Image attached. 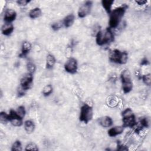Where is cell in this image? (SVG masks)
<instances>
[{
    "mask_svg": "<svg viewBox=\"0 0 151 151\" xmlns=\"http://www.w3.org/2000/svg\"><path fill=\"white\" fill-rule=\"evenodd\" d=\"M63 25V22H55L52 24L51 27L54 31H58L60 28H61Z\"/></svg>",
    "mask_w": 151,
    "mask_h": 151,
    "instance_id": "obj_30",
    "label": "cell"
},
{
    "mask_svg": "<svg viewBox=\"0 0 151 151\" xmlns=\"http://www.w3.org/2000/svg\"><path fill=\"white\" fill-rule=\"evenodd\" d=\"M133 114V112L130 108H126L125 109L122 113V116L123 117H126L129 116L130 115Z\"/></svg>",
    "mask_w": 151,
    "mask_h": 151,
    "instance_id": "obj_29",
    "label": "cell"
},
{
    "mask_svg": "<svg viewBox=\"0 0 151 151\" xmlns=\"http://www.w3.org/2000/svg\"><path fill=\"white\" fill-rule=\"evenodd\" d=\"M33 84V76L29 73L25 74L20 80V88L24 91L30 89Z\"/></svg>",
    "mask_w": 151,
    "mask_h": 151,
    "instance_id": "obj_5",
    "label": "cell"
},
{
    "mask_svg": "<svg viewBox=\"0 0 151 151\" xmlns=\"http://www.w3.org/2000/svg\"><path fill=\"white\" fill-rule=\"evenodd\" d=\"M93 6V1H87L84 2L78 8V16L79 18H84L88 15L90 12Z\"/></svg>",
    "mask_w": 151,
    "mask_h": 151,
    "instance_id": "obj_7",
    "label": "cell"
},
{
    "mask_svg": "<svg viewBox=\"0 0 151 151\" xmlns=\"http://www.w3.org/2000/svg\"><path fill=\"white\" fill-rule=\"evenodd\" d=\"M133 88V83L132 81L122 83V90L124 94L130 93Z\"/></svg>",
    "mask_w": 151,
    "mask_h": 151,
    "instance_id": "obj_21",
    "label": "cell"
},
{
    "mask_svg": "<svg viewBox=\"0 0 151 151\" xmlns=\"http://www.w3.org/2000/svg\"><path fill=\"white\" fill-rule=\"evenodd\" d=\"M109 60L111 62L124 64L128 60V54L126 51H120L117 49H114L110 51L109 54Z\"/></svg>",
    "mask_w": 151,
    "mask_h": 151,
    "instance_id": "obj_3",
    "label": "cell"
},
{
    "mask_svg": "<svg viewBox=\"0 0 151 151\" xmlns=\"http://www.w3.org/2000/svg\"><path fill=\"white\" fill-rule=\"evenodd\" d=\"M93 116V107L88 104H84L80 109L79 119L84 123H88Z\"/></svg>",
    "mask_w": 151,
    "mask_h": 151,
    "instance_id": "obj_4",
    "label": "cell"
},
{
    "mask_svg": "<svg viewBox=\"0 0 151 151\" xmlns=\"http://www.w3.org/2000/svg\"><path fill=\"white\" fill-rule=\"evenodd\" d=\"M31 2L30 0H18L17 1V4L21 6H24L27 5Z\"/></svg>",
    "mask_w": 151,
    "mask_h": 151,
    "instance_id": "obj_32",
    "label": "cell"
},
{
    "mask_svg": "<svg viewBox=\"0 0 151 151\" xmlns=\"http://www.w3.org/2000/svg\"><path fill=\"white\" fill-rule=\"evenodd\" d=\"M17 112L18 113V114L22 117V119L24 117L25 114H26V110L25 109V107L24 106H20L18 107Z\"/></svg>",
    "mask_w": 151,
    "mask_h": 151,
    "instance_id": "obj_27",
    "label": "cell"
},
{
    "mask_svg": "<svg viewBox=\"0 0 151 151\" xmlns=\"http://www.w3.org/2000/svg\"><path fill=\"white\" fill-rule=\"evenodd\" d=\"M114 39V34L110 28L98 31L96 35V42L99 45H103L113 42Z\"/></svg>",
    "mask_w": 151,
    "mask_h": 151,
    "instance_id": "obj_2",
    "label": "cell"
},
{
    "mask_svg": "<svg viewBox=\"0 0 151 151\" xmlns=\"http://www.w3.org/2000/svg\"><path fill=\"white\" fill-rule=\"evenodd\" d=\"M27 69L28 73L33 74V73L36 70V66L33 63L28 62L27 64Z\"/></svg>",
    "mask_w": 151,
    "mask_h": 151,
    "instance_id": "obj_25",
    "label": "cell"
},
{
    "mask_svg": "<svg viewBox=\"0 0 151 151\" xmlns=\"http://www.w3.org/2000/svg\"><path fill=\"white\" fill-rule=\"evenodd\" d=\"M22 150V144L19 140L15 141L12 146H11V150L12 151H21Z\"/></svg>",
    "mask_w": 151,
    "mask_h": 151,
    "instance_id": "obj_23",
    "label": "cell"
},
{
    "mask_svg": "<svg viewBox=\"0 0 151 151\" xmlns=\"http://www.w3.org/2000/svg\"><path fill=\"white\" fill-rule=\"evenodd\" d=\"M149 64V61L146 58H144L140 62V65H147Z\"/></svg>",
    "mask_w": 151,
    "mask_h": 151,
    "instance_id": "obj_33",
    "label": "cell"
},
{
    "mask_svg": "<svg viewBox=\"0 0 151 151\" xmlns=\"http://www.w3.org/2000/svg\"><path fill=\"white\" fill-rule=\"evenodd\" d=\"M25 150H38V148L37 147V145L33 143V142H30L27 145L25 146Z\"/></svg>",
    "mask_w": 151,
    "mask_h": 151,
    "instance_id": "obj_26",
    "label": "cell"
},
{
    "mask_svg": "<svg viewBox=\"0 0 151 151\" xmlns=\"http://www.w3.org/2000/svg\"><path fill=\"white\" fill-rule=\"evenodd\" d=\"M75 21V16L73 14L67 15L63 21V24L65 28H69L74 24Z\"/></svg>",
    "mask_w": 151,
    "mask_h": 151,
    "instance_id": "obj_16",
    "label": "cell"
},
{
    "mask_svg": "<svg viewBox=\"0 0 151 151\" xmlns=\"http://www.w3.org/2000/svg\"><path fill=\"white\" fill-rule=\"evenodd\" d=\"M31 48L32 45L29 42L27 41H24L21 45V52L19 55L22 57L26 56L31 50Z\"/></svg>",
    "mask_w": 151,
    "mask_h": 151,
    "instance_id": "obj_14",
    "label": "cell"
},
{
    "mask_svg": "<svg viewBox=\"0 0 151 151\" xmlns=\"http://www.w3.org/2000/svg\"><path fill=\"white\" fill-rule=\"evenodd\" d=\"M14 27L12 23H5L2 28H1V32L3 35L5 36L10 35L12 32L14 31Z\"/></svg>",
    "mask_w": 151,
    "mask_h": 151,
    "instance_id": "obj_13",
    "label": "cell"
},
{
    "mask_svg": "<svg viewBox=\"0 0 151 151\" xmlns=\"http://www.w3.org/2000/svg\"><path fill=\"white\" fill-rule=\"evenodd\" d=\"M99 123L103 127H110L113 125V119L107 116L100 117L99 119Z\"/></svg>",
    "mask_w": 151,
    "mask_h": 151,
    "instance_id": "obj_11",
    "label": "cell"
},
{
    "mask_svg": "<svg viewBox=\"0 0 151 151\" xmlns=\"http://www.w3.org/2000/svg\"><path fill=\"white\" fill-rule=\"evenodd\" d=\"M124 127L123 126H117L109 129L108 130V135L110 137H114L122 134L123 132Z\"/></svg>",
    "mask_w": 151,
    "mask_h": 151,
    "instance_id": "obj_12",
    "label": "cell"
},
{
    "mask_svg": "<svg viewBox=\"0 0 151 151\" xmlns=\"http://www.w3.org/2000/svg\"><path fill=\"white\" fill-rule=\"evenodd\" d=\"M101 5L104 9V10L108 13L110 14L111 11V8L113 4H114V1L113 0H103L101 1Z\"/></svg>",
    "mask_w": 151,
    "mask_h": 151,
    "instance_id": "obj_20",
    "label": "cell"
},
{
    "mask_svg": "<svg viewBox=\"0 0 151 151\" xmlns=\"http://www.w3.org/2000/svg\"><path fill=\"white\" fill-rule=\"evenodd\" d=\"M140 126L143 128H147L149 127V122L147 118H142V119H140Z\"/></svg>",
    "mask_w": 151,
    "mask_h": 151,
    "instance_id": "obj_31",
    "label": "cell"
},
{
    "mask_svg": "<svg viewBox=\"0 0 151 151\" xmlns=\"http://www.w3.org/2000/svg\"><path fill=\"white\" fill-rule=\"evenodd\" d=\"M8 120L12 125L15 127H19L23 124V119L14 110H10L8 114Z\"/></svg>",
    "mask_w": 151,
    "mask_h": 151,
    "instance_id": "obj_6",
    "label": "cell"
},
{
    "mask_svg": "<svg viewBox=\"0 0 151 151\" xmlns=\"http://www.w3.org/2000/svg\"><path fill=\"white\" fill-rule=\"evenodd\" d=\"M141 78L142 79V81L143 82V83L147 86H150L151 84V77H150V74H145L143 76H142L141 77Z\"/></svg>",
    "mask_w": 151,
    "mask_h": 151,
    "instance_id": "obj_24",
    "label": "cell"
},
{
    "mask_svg": "<svg viewBox=\"0 0 151 151\" xmlns=\"http://www.w3.org/2000/svg\"><path fill=\"white\" fill-rule=\"evenodd\" d=\"M53 91V87L51 84H47L42 89V93L44 96L47 97L49 96Z\"/></svg>",
    "mask_w": 151,
    "mask_h": 151,
    "instance_id": "obj_22",
    "label": "cell"
},
{
    "mask_svg": "<svg viewBox=\"0 0 151 151\" xmlns=\"http://www.w3.org/2000/svg\"><path fill=\"white\" fill-rule=\"evenodd\" d=\"M122 121L123 126L124 127H134L137 124L136 117L134 114L126 117H123Z\"/></svg>",
    "mask_w": 151,
    "mask_h": 151,
    "instance_id": "obj_10",
    "label": "cell"
},
{
    "mask_svg": "<svg viewBox=\"0 0 151 151\" xmlns=\"http://www.w3.org/2000/svg\"><path fill=\"white\" fill-rule=\"evenodd\" d=\"M64 69L66 72L70 74H75L78 69V63L76 58L71 57L64 64Z\"/></svg>",
    "mask_w": 151,
    "mask_h": 151,
    "instance_id": "obj_8",
    "label": "cell"
},
{
    "mask_svg": "<svg viewBox=\"0 0 151 151\" xmlns=\"http://www.w3.org/2000/svg\"><path fill=\"white\" fill-rule=\"evenodd\" d=\"M127 8V6L124 4L122 6L116 8L113 10H111V12L109 14L110 17L109 25L110 28L112 29L117 27L121 22L123 17L124 16Z\"/></svg>",
    "mask_w": 151,
    "mask_h": 151,
    "instance_id": "obj_1",
    "label": "cell"
},
{
    "mask_svg": "<svg viewBox=\"0 0 151 151\" xmlns=\"http://www.w3.org/2000/svg\"><path fill=\"white\" fill-rule=\"evenodd\" d=\"M120 79L122 83L132 81L131 74L128 69H124L122 71L120 74Z\"/></svg>",
    "mask_w": 151,
    "mask_h": 151,
    "instance_id": "obj_18",
    "label": "cell"
},
{
    "mask_svg": "<svg viewBox=\"0 0 151 151\" xmlns=\"http://www.w3.org/2000/svg\"><path fill=\"white\" fill-rule=\"evenodd\" d=\"M17 17V12L13 9H7L5 11L4 20L6 23H12Z\"/></svg>",
    "mask_w": 151,
    "mask_h": 151,
    "instance_id": "obj_9",
    "label": "cell"
},
{
    "mask_svg": "<svg viewBox=\"0 0 151 151\" xmlns=\"http://www.w3.org/2000/svg\"><path fill=\"white\" fill-rule=\"evenodd\" d=\"M56 60L55 57L51 54H48L46 57V67L48 69H51L55 64Z\"/></svg>",
    "mask_w": 151,
    "mask_h": 151,
    "instance_id": "obj_17",
    "label": "cell"
},
{
    "mask_svg": "<svg viewBox=\"0 0 151 151\" xmlns=\"http://www.w3.org/2000/svg\"><path fill=\"white\" fill-rule=\"evenodd\" d=\"M41 15H42L41 9L38 7H36V8H34L31 9L28 14L29 17L31 19L38 18Z\"/></svg>",
    "mask_w": 151,
    "mask_h": 151,
    "instance_id": "obj_19",
    "label": "cell"
},
{
    "mask_svg": "<svg viewBox=\"0 0 151 151\" xmlns=\"http://www.w3.org/2000/svg\"><path fill=\"white\" fill-rule=\"evenodd\" d=\"M24 127L25 132L27 133L31 134L34 131L35 128V125L34 122H32V120H27L24 123Z\"/></svg>",
    "mask_w": 151,
    "mask_h": 151,
    "instance_id": "obj_15",
    "label": "cell"
},
{
    "mask_svg": "<svg viewBox=\"0 0 151 151\" xmlns=\"http://www.w3.org/2000/svg\"><path fill=\"white\" fill-rule=\"evenodd\" d=\"M135 2L138 5H143L147 3V1H136Z\"/></svg>",
    "mask_w": 151,
    "mask_h": 151,
    "instance_id": "obj_34",
    "label": "cell"
},
{
    "mask_svg": "<svg viewBox=\"0 0 151 151\" xmlns=\"http://www.w3.org/2000/svg\"><path fill=\"white\" fill-rule=\"evenodd\" d=\"M0 120L2 123H5L9 122L8 114H6L4 111H1L0 113Z\"/></svg>",
    "mask_w": 151,
    "mask_h": 151,
    "instance_id": "obj_28",
    "label": "cell"
}]
</instances>
